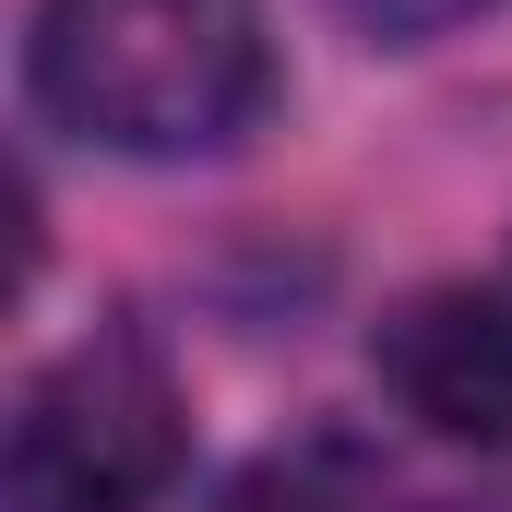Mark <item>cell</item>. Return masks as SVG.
Instances as JSON below:
<instances>
[{"label":"cell","mask_w":512,"mask_h":512,"mask_svg":"<svg viewBox=\"0 0 512 512\" xmlns=\"http://www.w3.org/2000/svg\"><path fill=\"white\" fill-rule=\"evenodd\" d=\"M370 370L429 441L512 453V298L501 286H417L405 310H382Z\"/></svg>","instance_id":"3"},{"label":"cell","mask_w":512,"mask_h":512,"mask_svg":"<svg viewBox=\"0 0 512 512\" xmlns=\"http://www.w3.org/2000/svg\"><path fill=\"white\" fill-rule=\"evenodd\" d=\"M191 465V417L179 382L143 334H84L60 346L24 405H12V453H0V512H155Z\"/></svg>","instance_id":"2"},{"label":"cell","mask_w":512,"mask_h":512,"mask_svg":"<svg viewBox=\"0 0 512 512\" xmlns=\"http://www.w3.org/2000/svg\"><path fill=\"white\" fill-rule=\"evenodd\" d=\"M215 512H393V477H382V453H358L346 429H310V441L251 453Z\"/></svg>","instance_id":"4"},{"label":"cell","mask_w":512,"mask_h":512,"mask_svg":"<svg viewBox=\"0 0 512 512\" xmlns=\"http://www.w3.org/2000/svg\"><path fill=\"white\" fill-rule=\"evenodd\" d=\"M24 84L72 143L179 167L274 108V24L262 0H36Z\"/></svg>","instance_id":"1"},{"label":"cell","mask_w":512,"mask_h":512,"mask_svg":"<svg viewBox=\"0 0 512 512\" xmlns=\"http://www.w3.org/2000/svg\"><path fill=\"white\" fill-rule=\"evenodd\" d=\"M358 36H382V48H429V36H453V24H477V12H501V0H334Z\"/></svg>","instance_id":"5"}]
</instances>
